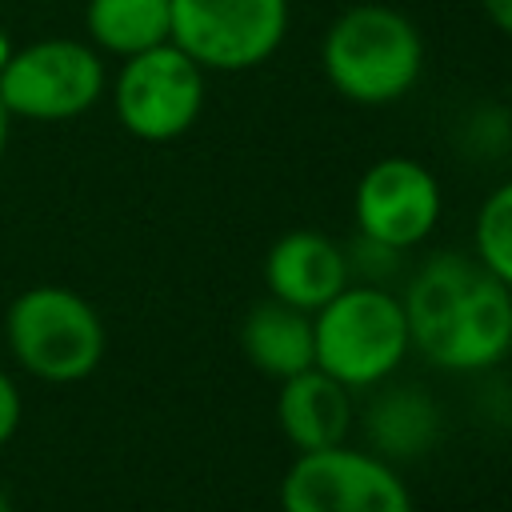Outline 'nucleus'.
Instances as JSON below:
<instances>
[{
	"mask_svg": "<svg viewBox=\"0 0 512 512\" xmlns=\"http://www.w3.org/2000/svg\"><path fill=\"white\" fill-rule=\"evenodd\" d=\"M352 280L348 272V252L336 236L320 228H292L272 240L264 252V288L272 300L292 304L300 312H316L328 304L344 284Z\"/></svg>",
	"mask_w": 512,
	"mask_h": 512,
	"instance_id": "9d476101",
	"label": "nucleus"
},
{
	"mask_svg": "<svg viewBox=\"0 0 512 512\" xmlns=\"http://www.w3.org/2000/svg\"><path fill=\"white\" fill-rule=\"evenodd\" d=\"M320 72L356 108H388L424 76V36L392 4L364 0L344 8L320 40Z\"/></svg>",
	"mask_w": 512,
	"mask_h": 512,
	"instance_id": "f03ea898",
	"label": "nucleus"
},
{
	"mask_svg": "<svg viewBox=\"0 0 512 512\" xmlns=\"http://www.w3.org/2000/svg\"><path fill=\"white\" fill-rule=\"evenodd\" d=\"M480 12L496 32L512 36V0H480Z\"/></svg>",
	"mask_w": 512,
	"mask_h": 512,
	"instance_id": "a211bd4d",
	"label": "nucleus"
},
{
	"mask_svg": "<svg viewBox=\"0 0 512 512\" xmlns=\"http://www.w3.org/2000/svg\"><path fill=\"white\" fill-rule=\"evenodd\" d=\"M168 40L204 72L268 64L292 28V0H168Z\"/></svg>",
	"mask_w": 512,
	"mask_h": 512,
	"instance_id": "423d86ee",
	"label": "nucleus"
},
{
	"mask_svg": "<svg viewBox=\"0 0 512 512\" xmlns=\"http://www.w3.org/2000/svg\"><path fill=\"white\" fill-rule=\"evenodd\" d=\"M344 252H348V272L360 284H388L392 288V276L404 264V252H396L388 244H376L368 236H356L352 244H344Z\"/></svg>",
	"mask_w": 512,
	"mask_h": 512,
	"instance_id": "dca6fc26",
	"label": "nucleus"
},
{
	"mask_svg": "<svg viewBox=\"0 0 512 512\" xmlns=\"http://www.w3.org/2000/svg\"><path fill=\"white\" fill-rule=\"evenodd\" d=\"M276 500L280 512H416L400 464L352 440L296 452L280 476Z\"/></svg>",
	"mask_w": 512,
	"mask_h": 512,
	"instance_id": "39448f33",
	"label": "nucleus"
},
{
	"mask_svg": "<svg viewBox=\"0 0 512 512\" xmlns=\"http://www.w3.org/2000/svg\"><path fill=\"white\" fill-rule=\"evenodd\" d=\"M8 124H12V116H8L4 104H0V160H4V144H8Z\"/></svg>",
	"mask_w": 512,
	"mask_h": 512,
	"instance_id": "aec40b11",
	"label": "nucleus"
},
{
	"mask_svg": "<svg viewBox=\"0 0 512 512\" xmlns=\"http://www.w3.org/2000/svg\"><path fill=\"white\" fill-rule=\"evenodd\" d=\"M12 52H16V48H12V40H8V32L0 28V72H4V64L12 60Z\"/></svg>",
	"mask_w": 512,
	"mask_h": 512,
	"instance_id": "6ab92c4d",
	"label": "nucleus"
},
{
	"mask_svg": "<svg viewBox=\"0 0 512 512\" xmlns=\"http://www.w3.org/2000/svg\"><path fill=\"white\" fill-rule=\"evenodd\" d=\"M108 88L104 56L68 36L32 40L0 72V104L16 120L60 124L84 116Z\"/></svg>",
	"mask_w": 512,
	"mask_h": 512,
	"instance_id": "0eeeda50",
	"label": "nucleus"
},
{
	"mask_svg": "<svg viewBox=\"0 0 512 512\" xmlns=\"http://www.w3.org/2000/svg\"><path fill=\"white\" fill-rule=\"evenodd\" d=\"M20 388H16V380L0 368V448L16 436V428H20Z\"/></svg>",
	"mask_w": 512,
	"mask_h": 512,
	"instance_id": "f3484780",
	"label": "nucleus"
},
{
	"mask_svg": "<svg viewBox=\"0 0 512 512\" xmlns=\"http://www.w3.org/2000/svg\"><path fill=\"white\" fill-rule=\"evenodd\" d=\"M240 352L260 376L280 384L312 368V316L264 296L240 320Z\"/></svg>",
	"mask_w": 512,
	"mask_h": 512,
	"instance_id": "ddd939ff",
	"label": "nucleus"
},
{
	"mask_svg": "<svg viewBox=\"0 0 512 512\" xmlns=\"http://www.w3.org/2000/svg\"><path fill=\"white\" fill-rule=\"evenodd\" d=\"M208 80L204 68L184 56L172 40L136 52L112 80V108L128 136L144 144H168L184 136L204 112Z\"/></svg>",
	"mask_w": 512,
	"mask_h": 512,
	"instance_id": "6e6552de",
	"label": "nucleus"
},
{
	"mask_svg": "<svg viewBox=\"0 0 512 512\" xmlns=\"http://www.w3.org/2000/svg\"><path fill=\"white\" fill-rule=\"evenodd\" d=\"M4 336L16 364L48 384L88 380L104 360V320L72 288L36 284L8 304Z\"/></svg>",
	"mask_w": 512,
	"mask_h": 512,
	"instance_id": "20e7f679",
	"label": "nucleus"
},
{
	"mask_svg": "<svg viewBox=\"0 0 512 512\" xmlns=\"http://www.w3.org/2000/svg\"><path fill=\"white\" fill-rule=\"evenodd\" d=\"M444 216V184L416 156H380L372 160L352 188V224L356 236L388 244L396 252L420 248Z\"/></svg>",
	"mask_w": 512,
	"mask_h": 512,
	"instance_id": "1a4fd4ad",
	"label": "nucleus"
},
{
	"mask_svg": "<svg viewBox=\"0 0 512 512\" xmlns=\"http://www.w3.org/2000/svg\"><path fill=\"white\" fill-rule=\"evenodd\" d=\"M0 512H12V500H8V492L0 488Z\"/></svg>",
	"mask_w": 512,
	"mask_h": 512,
	"instance_id": "412c9836",
	"label": "nucleus"
},
{
	"mask_svg": "<svg viewBox=\"0 0 512 512\" xmlns=\"http://www.w3.org/2000/svg\"><path fill=\"white\" fill-rule=\"evenodd\" d=\"M88 44L100 56H136L156 44H168L172 16L168 0H88L84 12Z\"/></svg>",
	"mask_w": 512,
	"mask_h": 512,
	"instance_id": "4468645a",
	"label": "nucleus"
},
{
	"mask_svg": "<svg viewBox=\"0 0 512 512\" xmlns=\"http://www.w3.org/2000/svg\"><path fill=\"white\" fill-rule=\"evenodd\" d=\"M412 352L448 376H484L512 356V292L472 252H432L400 292Z\"/></svg>",
	"mask_w": 512,
	"mask_h": 512,
	"instance_id": "f257e3e1",
	"label": "nucleus"
},
{
	"mask_svg": "<svg viewBox=\"0 0 512 512\" xmlns=\"http://www.w3.org/2000/svg\"><path fill=\"white\" fill-rule=\"evenodd\" d=\"M476 264L492 272L512 292V176L492 184L472 216V248Z\"/></svg>",
	"mask_w": 512,
	"mask_h": 512,
	"instance_id": "2eb2a0df",
	"label": "nucleus"
},
{
	"mask_svg": "<svg viewBox=\"0 0 512 512\" xmlns=\"http://www.w3.org/2000/svg\"><path fill=\"white\" fill-rule=\"evenodd\" d=\"M356 392L316 364L276 384V428L296 452H320L352 440Z\"/></svg>",
	"mask_w": 512,
	"mask_h": 512,
	"instance_id": "9b49d317",
	"label": "nucleus"
},
{
	"mask_svg": "<svg viewBox=\"0 0 512 512\" xmlns=\"http://www.w3.org/2000/svg\"><path fill=\"white\" fill-rule=\"evenodd\" d=\"M508 108H512V104H508Z\"/></svg>",
	"mask_w": 512,
	"mask_h": 512,
	"instance_id": "4be33fe9",
	"label": "nucleus"
},
{
	"mask_svg": "<svg viewBox=\"0 0 512 512\" xmlns=\"http://www.w3.org/2000/svg\"><path fill=\"white\" fill-rule=\"evenodd\" d=\"M356 424L364 428V448L392 464H404L436 448L444 432V412L428 388L384 380L372 388L364 412H356Z\"/></svg>",
	"mask_w": 512,
	"mask_h": 512,
	"instance_id": "f8f14e48",
	"label": "nucleus"
},
{
	"mask_svg": "<svg viewBox=\"0 0 512 512\" xmlns=\"http://www.w3.org/2000/svg\"><path fill=\"white\" fill-rule=\"evenodd\" d=\"M412 356L400 292L388 284L348 280L312 312V364L352 392L392 380Z\"/></svg>",
	"mask_w": 512,
	"mask_h": 512,
	"instance_id": "7ed1b4c3",
	"label": "nucleus"
}]
</instances>
